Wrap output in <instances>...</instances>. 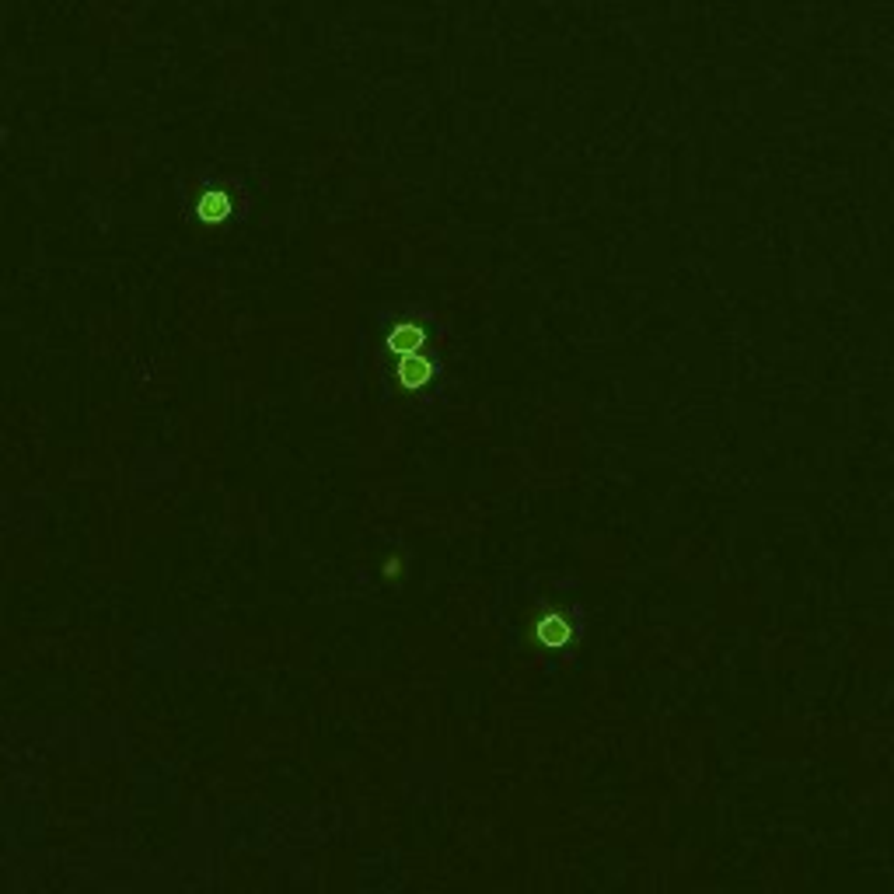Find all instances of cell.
Listing matches in <instances>:
<instances>
[{"label":"cell","mask_w":894,"mask_h":894,"mask_svg":"<svg viewBox=\"0 0 894 894\" xmlns=\"http://www.w3.org/2000/svg\"><path fill=\"white\" fill-rule=\"evenodd\" d=\"M423 329H416V325H398L395 332H392V339H388V346L395 350V353H402V357H409V353H416L419 346H423Z\"/></svg>","instance_id":"1"},{"label":"cell","mask_w":894,"mask_h":894,"mask_svg":"<svg viewBox=\"0 0 894 894\" xmlns=\"http://www.w3.org/2000/svg\"><path fill=\"white\" fill-rule=\"evenodd\" d=\"M434 374V367H430V360L416 357V353H409V357H402V384L405 388H419L423 381Z\"/></svg>","instance_id":"2"},{"label":"cell","mask_w":894,"mask_h":894,"mask_svg":"<svg viewBox=\"0 0 894 894\" xmlns=\"http://www.w3.org/2000/svg\"><path fill=\"white\" fill-rule=\"evenodd\" d=\"M227 210V203L220 196H214V199H203V217H220Z\"/></svg>","instance_id":"3"}]
</instances>
